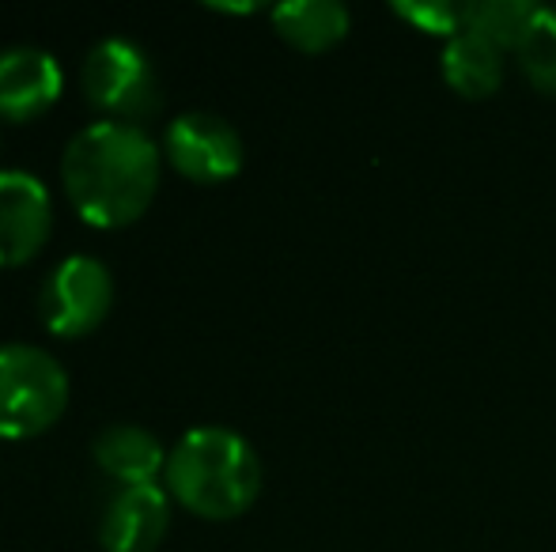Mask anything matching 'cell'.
Listing matches in <instances>:
<instances>
[{"mask_svg":"<svg viewBox=\"0 0 556 552\" xmlns=\"http://www.w3.org/2000/svg\"><path fill=\"white\" fill-rule=\"evenodd\" d=\"M163 155L182 178L201 185L227 182L242 170V137L213 111L178 114L163 133Z\"/></svg>","mask_w":556,"mask_h":552,"instance_id":"cell-6","label":"cell"},{"mask_svg":"<svg viewBox=\"0 0 556 552\" xmlns=\"http://www.w3.org/2000/svg\"><path fill=\"white\" fill-rule=\"evenodd\" d=\"M61 65L38 46H8L0 50V118L35 121L61 99Z\"/></svg>","mask_w":556,"mask_h":552,"instance_id":"cell-8","label":"cell"},{"mask_svg":"<svg viewBox=\"0 0 556 552\" xmlns=\"http://www.w3.org/2000/svg\"><path fill=\"white\" fill-rule=\"evenodd\" d=\"M61 182L91 228L140 220L160 190V147L137 126L91 121L61 155Z\"/></svg>","mask_w":556,"mask_h":552,"instance_id":"cell-1","label":"cell"},{"mask_svg":"<svg viewBox=\"0 0 556 552\" xmlns=\"http://www.w3.org/2000/svg\"><path fill=\"white\" fill-rule=\"evenodd\" d=\"M84 95L103 121L137 126L163 106V84L152 57L129 38H106L84 57Z\"/></svg>","mask_w":556,"mask_h":552,"instance_id":"cell-4","label":"cell"},{"mask_svg":"<svg viewBox=\"0 0 556 552\" xmlns=\"http://www.w3.org/2000/svg\"><path fill=\"white\" fill-rule=\"evenodd\" d=\"M68 406V375L46 348L0 345V439H35Z\"/></svg>","mask_w":556,"mask_h":552,"instance_id":"cell-3","label":"cell"},{"mask_svg":"<svg viewBox=\"0 0 556 552\" xmlns=\"http://www.w3.org/2000/svg\"><path fill=\"white\" fill-rule=\"evenodd\" d=\"M114 280L111 269L91 254L65 258L38 287V318L58 337H84L111 314Z\"/></svg>","mask_w":556,"mask_h":552,"instance_id":"cell-5","label":"cell"},{"mask_svg":"<svg viewBox=\"0 0 556 552\" xmlns=\"http://www.w3.org/2000/svg\"><path fill=\"white\" fill-rule=\"evenodd\" d=\"M96 462L106 477L122 485H155L167 470V450L152 432L137 424H111L96 439Z\"/></svg>","mask_w":556,"mask_h":552,"instance_id":"cell-10","label":"cell"},{"mask_svg":"<svg viewBox=\"0 0 556 552\" xmlns=\"http://www.w3.org/2000/svg\"><path fill=\"white\" fill-rule=\"evenodd\" d=\"M390 12L420 35H435L446 38V42L458 38L469 20V4H458V0H394Z\"/></svg>","mask_w":556,"mask_h":552,"instance_id":"cell-15","label":"cell"},{"mask_svg":"<svg viewBox=\"0 0 556 552\" xmlns=\"http://www.w3.org/2000/svg\"><path fill=\"white\" fill-rule=\"evenodd\" d=\"M534 12L538 4H530V0H477V4H469L466 30L481 35L496 50H519Z\"/></svg>","mask_w":556,"mask_h":552,"instance_id":"cell-13","label":"cell"},{"mask_svg":"<svg viewBox=\"0 0 556 552\" xmlns=\"http://www.w3.org/2000/svg\"><path fill=\"white\" fill-rule=\"evenodd\" d=\"M163 480L186 511L227 523L254 508L262 492V462L242 435L227 427H193L167 454Z\"/></svg>","mask_w":556,"mask_h":552,"instance_id":"cell-2","label":"cell"},{"mask_svg":"<svg viewBox=\"0 0 556 552\" xmlns=\"http://www.w3.org/2000/svg\"><path fill=\"white\" fill-rule=\"evenodd\" d=\"M53 228L50 193L27 170H0V269L30 261Z\"/></svg>","mask_w":556,"mask_h":552,"instance_id":"cell-7","label":"cell"},{"mask_svg":"<svg viewBox=\"0 0 556 552\" xmlns=\"http://www.w3.org/2000/svg\"><path fill=\"white\" fill-rule=\"evenodd\" d=\"M167 523V492L160 485H122L103 508L99 541L106 552H155Z\"/></svg>","mask_w":556,"mask_h":552,"instance_id":"cell-9","label":"cell"},{"mask_svg":"<svg viewBox=\"0 0 556 552\" xmlns=\"http://www.w3.org/2000/svg\"><path fill=\"white\" fill-rule=\"evenodd\" d=\"M443 80L462 99H489L504 84V50L484 42L473 30H462L443 50Z\"/></svg>","mask_w":556,"mask_h":552,"instance_id":"cell-11","label":"cell"},{"mask_svg":"<svg viewBox=\"0 0 556 552\" xmlns=\"http://www.w3.org/2000/svg\"><path fill=\"white\" fill-rule=\"evenodd\" d=\"M273 27L303 53H326L349 35V8L337 0H288L273 8Z\"/></svg>","mask_w":556,"mask_h":552,"instance_id":"cell-12","label":"cell"},{"mask_svg":"<svg viewBox=\"0 0 556 552\" xmlns=\"http://www.w3.org/2000/svg\"><path fill=\"white\" fill-rule=\"evenodd\" d=\"M519 65L542 95H556V12L538 8L519 42Z\"/></svg>","mask_w":556,"mask_h":552,"instance_id":"cell-14","label":"cell"}]
</instances>
